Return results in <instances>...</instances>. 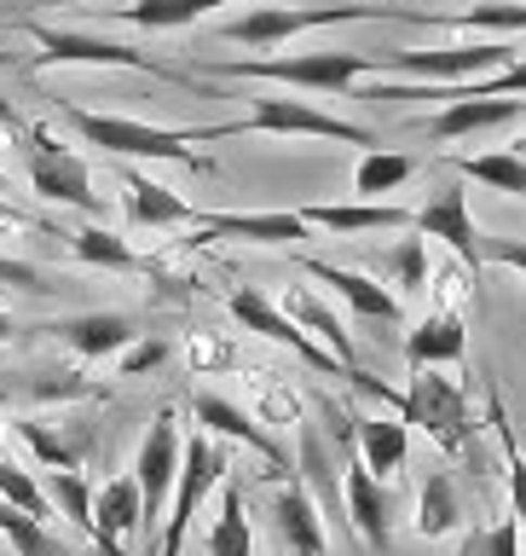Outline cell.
I'll return each mask as SVG.
<instances>
[{"mask_svg":"<svg viewBox=\"0 0 526 556\" xmlns=\"http://www.w3.org/2000/svg\"><path fill=\"white\" fill-rule=\"evenodd\" d=\"M272 521H278V533H284V545L295 556H324V516H319V504H312V493L302 481L278 486Z\"/></svg>","mask_w":526,"mask_h":556,"instance_id":"22","label":"cell"},{"mask_svg":"<svg viewBox=\"0 0 526 556\" xmlns=\"http://www.w3.org/2000/svg\"><path fill=\"white\" fill-rule=\"evenodd\" d=\"M121 191H128V220L133 226H197V208H191L180 191L145 180L139 168H121Z\"/></svg>","mask_w":526,"mask_h":556,"instance_id":"20","label":"cell"},{"mask_svg":"<svg viewBox=\"0 0 526 556\" xmlns=\"http://www.w3.org/2000/svg\"><path fill=\"white\" fill-rule=\"evenodd\" d=\"M463 93H475V99H515L526 93V59H510L503 70H492V76H480V81H458Z\"/></svg>","mask_w":526,"mask_h":556,"instance_id":"39","label":"cell"},{"mask_svg":"<svg viewBox=\"0 0 526 556\" xmlns=\"http://www.w3.org/2000/svg\"><path fill=\"white\" fill-rule=\"evenodd\" d=\"M480 261H498V267L526 273V238H486L480 232Z\"/></svg>","mask_w":526,"mask_h":556,"instance_id":"42","label":"cell"},{"mask_svg":"<svg viewBox=\"0 0 526 556\" xmlns=\"http://www.w3.org/2000/svg\"><path fill=\"white\" fill-rule=\"evenodd\" d=\"M0 285H17V290H47V285H41V273H35L29 261H12V255H0Z\"/></svg>","mask_w":526,"mask_h":556,"instance_id":"43","label":"cell"},{"mask_svg":"<svg viewBox=\"0 0 526 556\" xmlns=\"http://www.w3.org/2000/svg\"><path fill=\"white\" fill-rule=\"evenodd\" d=\"M35 35V70H52V64H93V70H145V76H163V81H185V87H197L185 76V70H174V64H156L151 52H139L128 41H104V35H87V29H52V24H29Z\"/></svg>","mask_w":526,"mask_h":556,"instance_id":"6","label":"cell"},{"mask_svg":"<svg viewBox=\"0 0 526 556\" xmlns=\"http://www.w3.org/2000/svg\"><path fill=\"white\" fill-rule=\"evenodd\" d=\"M0 533L12 539L17 556H69V545H59V539L47 533V521L24 516V510H17V504H7V498H0Z\"/></svg>","mask_w":526,"mask_h":556,"instance_id":"37","label":"cell"},{"mask_svg":"<svg viewBox=\"0 0 526 556\" xmlns=\"http://www.w3.org/2000/svg\"><path fill=\"white\" fill-rule=\"evenodd\" d=\"M226 307H232V319H238L243 330H255V337H267V342H284L290 354H302V359L312 365V371H342V377H347V365H342L336 354H330V348H319V342H312L307 330L295 325V319H290V313L278 307V302H267L260 290H249V285H243V290H232V295H226Z\"/></svg>","mask_w":526,"mask_h":556,"instance_id":"11","label":"cell"},{"mask_svg":"<svg viewBox=\"0 0 526 556\" xmlns=\"http://www.w3.org/2000/svg\"><path fill=\"white\" fill-rule=\"evenodd\" d=\"M232 134H307V139H342V146L376 151V134H371V128H359V122H347V116H330V111H319L312 99H260L255 111L238 116V122L191 128V139H197V146H208V139H232Z\"/></svg>","mask_w":526,"mask_h":556,"instance_id":"4","label":"cell"},{"mask_svg":"<svg viewBox=\"0 0 526 556\" xmlns=\"http://www.w3.org/2000/svg\"><path fill=\"white\" fill-rule=\"evenodd\" d=\"M191 417H197L208 434H220V441L255 446L272 469H290V464H284V446H278L267 429H260V417H249L243 406H232V400H220V394H191Z\"/></svg>","mask_w":526,"mask_h":556,"instance_id":"14","label":"cell"},{"mask_svg":"<svg viewBox=\"0 0 526 556\" xmlns=\"http://www.w3.org/2000/svg\"><path fill=\"white\" fill-rule=\"evenodd\" d=\"M411 226H416L423 238H440L469 273L486 267V261H480V226H475V215H469V191H463V186H440V191H434V198L411 215Z\"/></svg>","mask_w":526,"mask_h":556,"instance_id":"12","label":"cell"},{"mask_svg":"<svg viewBox=\"0 0 526 556\" xmlns=\"http://www.w3.org/2000/svg\"><path fill=\"white\" fill-rule=\"evenodd\" d=\"M458 521H463L458 486H451L446 469H434V476L423 481V498H416V533H423V539H440V533H458Z\"/></svg>","mask_w":526,"mask_h":556,"instance_id":"31","label":"cell"},{"mask_svg":"<svg viewBox=\"0 0 526 556\" xmlns=\"http://www.w3.org/2000/svg\"><path fill=\"white\" fill-rule=\"evenodd\" d=\"M463 556H521V521H515V516H503L498 528H486V533L469 539Z\"/></svg>","mask_w":526,"mask_h":556,"instance_id":"40","label":"cell"},{"mask_svg":"<svg viewBox=\"0 0 526 556\" xmlns=\"http://www.w3.org/2000/svg\"><path fill=\"white\" fill-rule=\"evenodd\" d=\"M17 139H24V168H29V186L35 198L47 203H69L81 208V215H99V191H93V174H87V163L69 146H59L41 122H29V128H17Z\"/></svg>","mask_w":526,"mask_h":556,"instance_id":"7","label":"cell"},{"mask_svg":"<svg viewBox=\"0 0 526 556\" xmlns=\"http://www.w3.org/2000/svg\"><path fill=\"white\" fill-rule=\"evenodd\" d=\"M354 424V446H359V464L371 469L376 481H388L406 469V452H411V429L399 417H347Z\"/></svg>","mask_w":526,"mask_h":556,"instance_id":"19","label":"cell"},{"mask_svg":"<svg viewBox=\"0 0 526 556\" xmlns=\"http://www.w3.org/2000/svg\"><path fill=\"white\" fill-rule=\"evenodd\" d=\"M486 417H492V429H498V446H503V481H510V510H515L521 539H526V452H521V441H515V424H510V412H503L498 389L486 394Z\"/></svg>","mask_w":526,"mask_h":556,"instance_id":"29","label":"cell"},{"mask_svg":"<svg viewBox=\"0 0 526 556\" xmlns=\"http://www.w3.org/2000/svg\"><path fill=\"white\" fill-rule=\"evenodd\" d=\"M416 232V226H411ZM382 273L399 285V295H416V290H428V238L416 232V238H399L388 255H382Z\"/></svg>","mask_w":526,"mask_h":556,"instance_id":"36","label":"cell"},{"mask_svg":"<svg viewBox=\"0 0 526 556\" xmlns=\"http://www.w3.org/2000/svg\"><path fill=\"white\" fill-rule=\"evenodd\" d=\"M139 533V481L116 476L93 493V545L104 556H121V539Z\"/></svg>","mask_w":526,"mask_h":556,"instance_id":"18","label":"cell"},{"mask_svg":"<svg viewBox=\"0 0 526 556\" xmlns=\"http://www.w3.org/2000/svg\"><path fill=\"white\" fill-rule=\"evenodd\" d=\"M69 128H76L87 146L111 151L116 163H139V156H163V163H185V168H208V156H197L191 146V128H151V122L139 116H99V111H76V104H64Z\"/></svg>","mask_w":526,"mask_h":556,"instance_id":"3","label":"cell"},{"mask_svg":"<svg viewBox=\"0 0 526 556\" xmlns=\"http://www.w3.org/2000/svg\"><path fill=\"white\" fill-rule=\"evenodd\" d=\"M364 17H416V24H423V12H411V7H249L243 17H232V24H220V35L238 41V47L272 52V47H284L290 35H302V29L364 24Z\"/></svg>","mask_w":526,"mask_h":556,"instance_id":"5","label":"cell"},{"mask_svg":"<svg viewBox=\"0 0 526 556\" xmlns=\"http://www.w3.org/2000/svg\"><path fill=\"white\" fill-rule=\"evenodd\" d=\"M226 469H232V458H226V446L215 441V434H191L185 452H180V481H174V510H168V528H163V551L156 556H180L185 551V533H191V516L203 510L208 486L226 481Z\"/></svg>","mask_w":526,"mask_h":556,"instance_id":"9","label":"cell"},{"mask_svg":"<svg viewBox=\"0 0 526 556\" xmlns=\"http://www.w3.org/2000/svg\"><path fill=\"white\" fill-rule=\"evenodd\" d=\"M69 250H76V261H87V267H111V273H133L139 255L128 250V238L104 232V226H81V232H69Z\"/></svg>","mask_w":526,"mask_h":556,"instance_id":"34","label":"cell"},{"mask_svg":"<svg viewBox=\"0 0 526 556\" xmlns=\"http://www.w3.org/2000/svg\"><path fill=\"white\" fill-rule=\"evenodd\" d=\"M17 429V441H24L35 458H41L47 469H81V458L93 452V424H81V429H52V424H12Z\"/></svg>","mask_w":526,"mask_h":556,"instance_id":"26","label":"cell"},{"mask_svg":"<svg viewBox=\"0 0 526 556\" xmlns=\"http://www.w3.org/2000/svg\"><path fill=\"white\" fill-rule=\"evenodd\" d=\"M307 273L319 278V285H330L342 295L347 307L359 313L364 325H399V295L388 285H376L371 273H354V267H330V261H307Z\"/></svg>","mask_w":526,"mask_h":556,"instance_id":"15","label":"cell"},{"mask_svg":"<svg viewBox=\"0 0 526 556\" xmlns=\"http://www.w3.org/2000/svg\"><path fill=\"white\" fill-rule=\"evenodd\" d=\"M423 24H451V29H503L515 35L526 29V7H510V0H475L469 12H423Z\"/></svg>","mask_w":526,"mask_h":556,"instance_id":"35","label":"cell"},{"mask_svg":"<svg viewBox=\"0 0 526 556\" xmlns=\"http://www.w3.org/2000/svg\"><path fill=\"white\" fill-rule=\"evenodd\" d=\"M208 556H255V533H249V516H243L238 481H220V516L208 528Z\"/></svg>","mask_w":526,"mask_h":556,"instance_id":"28","label":"cell"},{"mask_svg":"<svg viewBox=\"0 0 526 556\" xmlns=\"http://www.w3.org/2000/svg\"><path fill=\"white\" fill-rule=\"evenodd\" d=\"M12 337V319H7V313H0V342H7Z\"/></svg>","mask_w":526,"mask_h":556,"instance_id":"44","label":"cell"},{"mask_svg":"<svg viewBox=\"0 0 526 556\" xmlns=\"http://www.w3.org/2000/svg\"><path fill=\"white\" fill-rule=\"evenodd\" d=\"M59 337L76 348L81 359H104V354H121L139 330L133 319H121V313H76V319H64V325H52Z\"/></svg>","mask_w":526,"mask_h":556,"instance_id":"25","label":"cell"},{"mask_svg":"<svg viewBox=\"0 0 526 556\" xmlns=\"http://www.w3.org/2000/svg\"><path fill=\"white\" fill-rule=\"evenodd\" d=\"M197 226H203L208 238L272 243V250H284V243H302V238H307V220L295 215V208H267V215H208V208H197Z\"/></svg>","mask_w":526,"mask_h":556,"instance_id":"17","label":"cell"},{"mask_svg":"<svg viewBox=\"0 0 526 556\" xmlns=\"http://www.w3.org/2000/svg\"><path fill=\"white\" fill-rule=\"evenodd\" d=\"M226 76H243V81H284V87H302V93H354L364 76L382 70V52H290V59H238V64H220Z\"/></svg>","mask_w":526,"mask_h":556,"instance_id":"2","label":"cell"},{"mask_svg":"<svg viewBox=\"0 0 526 556\" xmlns=\"http://www.w3.org/2000/svg\"><path fill=\"white\" fill-rule=\"evenodd\" d=\"M347 382H354V389H364V394H376L382 406H394L399 424H406V429H423L440 452H469V446H475V429H480V424L469 417V394H463L451 377H440V365H423V371L411 377L406 394H394L388 382H376L371 371H359V365L347 371Z\"/></svg>","mask_w":526,"mask_h":556,"instance_id":"1","label":"cell"},{"mask_svg":"<svg viewBox=\"0 0 526 556\" xmlns=\"http://www.w3.org/2000/svg\"><path fill=\"white\" fill-rule=\"evenodd\" d=\"M342 504H347V528L364 539V551H388L394 545V504L382 493V481L364 469L359 458H347V481H342Z\"/></svg>","mask_w":526,"mask_h":556,"instance_id":"13","label":"cell"},{"mask_svg":"<svg viewBox=\"0 0 526 556\" xmlns=\"http://www.w3.org/2000/svg\"><path fill=\"white\" fill-rule=\"evenodd\" d=\"M180 417H174L168 406L151 417L145 441H139V458H133V481H139V528H156L163 521V504L174 498V481H180Z\"/></svg>","mask_w":526,"mask_h":556,"instance_id":"10","label":"cell"},{"mask_svg":"<svg viewBox=\"0 0 526 556\" xmlns=\"http://www.w3.org/2000/svg\"><path fill=\"white\" fill-rule=\"evenodd\" d=\"M416 174V156H399V151H364L359 168H354V191L359 198H382V191H399Z\"/></svg>","mask_w":526,"mask_h":556,"instance_id":"33","label":"cell"},{"mask_svg":"<svg viewBox=\"0 0 526 556\" xmlns=\"http://www.w3.org/2000/svg\"><path fill=\"white\" fill-rule=\"evenodd\" d=\"M515 59L510 41H463V47H394L382 52V70H394V76L406 81H440V87H458V81H480L492 76V70H503Z\"/></svg>","mask_w":526,"mask_h":556,"instance_id":"8","label":"cell"},{"mask_svg":"<svg viewBox=\"0 0 526 556\" xmlns=\"http://www.w3.org/2000/svg\"><path fill=\"white\" fill-rule=\"evenodd\" d=\"M0 498L7 504H17L24 516H35V521H47L52 516V498H47V486L29 476V469H17L12 458H0Z\"/></svg>","mask_w":526,"mask_h":556,"instance_id":"38","label":"cell"},{"mask_svg":"<svg viewBox=\"0 0 526 556\" xmlns=\"http://www.w3.org/2000/svg\"><path fill=\"white\" fill-rule=\"evenodd\" d=\"M451 168H458L463 180H480L486 191H510V198H526V156H521V151L451 156Z\"/></svg>","mask_w":526,"mask_h":556,"instance_id":"30","label":"cell"},{"mask_svg":"<svg viewBox=\"0 0 526 556\" xmlns=\"http://www.w3.org/2000/svg\"><path fill=\"white\" fill-rule=\"evenodd\" d=\"M284 313H290V319L307 330V337H319V342L330 348V354H336V359L347 365V371H354V337H347V325H342L336 313H330V307L319 302V295L295 285V290L284 295Z\"/></svg>","mask_w":526,"mask_h":556,"instance_id":"27","label":"cell"},{"mask_svg":"<svg viewBox=\"0 0 526 556\" xmlns=\"http://www.w3.org/2000/svg\"><path fill=\"white\" fill-rule=\"evenodd\" d=\"M463 354H469V330H463V319H458L451 307L428 313V319L406 337V359H411V371H423V365H458Z\"/></svg>","mask_w":526,"mask_h":556,"instance_id":"23","label":"cell"},{"mask_svg":"<svg viewBox=\"0 0 526 556\" xmlns=\"http://www.w3.org/2000/svg\"><path fill=\"white\" fill-rule=\"evenodd\" d=\"M307 226H324L336 238H359V232H394V226H411L416 208H399V203H307L295 208Z\"/></svg>","mask_w":526,"mask_h":556,"instance_id":"16","label":"cell"},{"mask_svg":"<svg viewBox=\"0 0 526 556\" xmlns=\"http://www.w3.org/2000/svg\"><path fill=\"white\" fill-rule=\"evenodd\" d=\"M47 498H52V510L69 516V528H81V533H93V486H87L81 469H47Z\"/></svg>","mask_w":526,"mask_h":556,"instance_id":"32","label":"cell"},{"mask_svg":"<svg viewBox=\"0 0 526 556\" xmlns=\"http://www.w3.org/2000/svg\"><path fill=\"white\" fill-rule=\"evenodd\" d=\"M515 116H526V99H475V93H463L428 122V139H469L480 128H503V122H515Z\"/></svg>","mask_w":526,"mask_h":556,"instance_id":"21","label":"cell"},{"mask_svg":"<svg viewBox=\"0 0 526 556\" xmlns=\"http://www.w3.org/2000/svg\"><path fill=\"white\" fill-rule=\"evenodd\" d=\"M93 7H104L116 24H133V29H185L215 7H226V0H121V7L116 0H93Z\"/></svg>","mask_w":526,"mask_h":556,"instance_id":"24","label":"cell"},{"mask_svg":"<svg viewBox=\"0 0 526 556\" xmlns=\"http://www.w3.org/2000/svg\"><path fill=\"white\" fill-rule=\"evenodd\" d=\"M163 359H168V342H156V337H133L128 348H121L116 371H121V377H151Z\"/></svg>","mask_w":526,"mask_h":556,"instance_id":"41","label":"cell"}]
</instances>
